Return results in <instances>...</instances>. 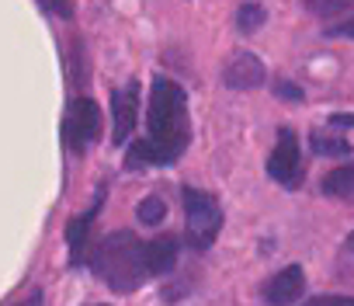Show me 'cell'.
<instances>
[{"instance_id": "1", "label": "cell", "mask_w": 354, "mask_h": 306, "mask_svg": "<svg viewBox=\"0 0 354 306\" xmlns=\"http://www.w3.org/2000/svg\"><path fill=\"white\" fill-rule=\"evenodd\" d=\"M146 129L149 136L132 146L125 157L129 168H146V164H174L185 153L192 139L188 125V94L181 84L170 77H156L149 91V108H146Z\"/></svg>"}, {"instance_id": "2", "label": "cell", "mask_w": 354, "mask_h": 306, "mask_svg": "<svg viewBox=\"0 0 354 306\" xmlns=\"http://www.w3.org/2000/svg\"><path fill=\"white\" fill-rule=\"evenodd\" d=\"M91 268L115 292H132L149 278L146 240H139L132 230H115L91 251Z\"/></svg>"}, {"instance_id": "3", "label": "cell", "mask_w": 354, "mask_h": 306, "mask_svg": "<svg viewBox=\"0 0 354 306\" xmlns=\"http://www.w3.org/2000/svg\"><path fill=\"white\" fill-rule=\"evenodd\" d=\"M185 199V237L195 251H209L223 230V209L216 202V195L202 192V188H181Z\"/></svg>"}, {"instance_id": "4", "label": "cell", "mask_w": 354, "mask_h": 306, "mask_svg": "<svg viewBox=\"0 0 354 306\" xmlns=\"http://www.w3.org/2000/svg\"><path fill=\"white\" fill-rule=\"evenodd\" d=\"M101 132V108L97 101L91 98H73L70 108H66V118H63V139L73 153L87 150Z\"/></svg>"}, {"instance_id": "5", "label": "cell", "mask_w": 354, "mask_h": 306, "mask_svg": "<svg viewBox=\"0 0 354 306\" xmlns=\"http://www.w3.org/2000/svg\"><path fill=\"white\" fill-rule=\"evenodd\" d=\"M268 174L285 188L299 185V178H302V150H299V136L292 129L278 132V143H274L271 157H268Z\"/></svg>"}, {"instance_id": "6", "label": "cell", "mask_w": 354, "mask_h": 306, "mask_svg": "<svg viewBox=\"0 0 354 306\" xmlns=\"http://www.w3.org/2000/svg\"><path fill=\"white\" fill-rule=\"evenodd\" d=\"M111 118H115L111 139H115V146H125V139L132 136L136 118H139V84L136 80H129L125 87H118L111 94Z\"/></svg>"}, {"instance_id": "7", "label": "cell", "mask_w": 354, "mask_h": 306, "mask_svg": "<svg viewBox=\"0 0 354 306\" xmlns=\"http://www.w3.org/2000/svg\"><path fill=\"white\" fill-rule=\"evenodd\" d=\"M302 285H306V271L299 264H288L261 285V299L268 306H292V303H299Z\"/></svg>"}, {"instance_id": "8", "label": "cell", "mask_w": 354, "mask_h": 306, "mask_svg": "<svg viewBox=\"0 0 354 306\" xmlns=\"http://www.w3.org/2000/svg\"><path fill=\"white\" fill-rule=\"evenodd\" d=\"M223 80L233 87V91H250V87H261L264 84V63L250 53H236L226 70H223Z\"/></svg>"}, {"instance_id": "9", "label": "cell", "mask_w": 354, "mask_h": 306, "mask_svg": "<svg viewBox=\"0 0 354 306\" xmlns=\"http://www.w3.org/2000/svg\"><path fill=\"white\" fill-rule=\"evenodd\" d=\"M177 251H181V244H177V237H170V233H160V237L146 240V264H149V275H167V271H174Z\"/></svg>"}, {"instance_id": "10", "label": "cell", "mask_w": 354, "mask_h": 306, "mask_svg": "<svg viewBox=\"0 0 354 306\" xmlns=\"http://www.w3.org/2000/svg\"><path fill=\"white\" fill-rule=\"evenodd\" d=\"M97 206H101V202H94V206H91V213H84V216L70 219L66 240H70L73 264H80V261H91V258H87V237H91V223H94V216H97Z\"/></svg>"}, {"instance_id": "11", "label": "cell", "mask_w": 354, "mask_h": 306, "mask_svg": "<svg viewBox=\"0 0 354 306\" xmlns=\"http://www.w3.org/2000/svg\"><path fill=\"white\" fill-rule=\"evenodd\" d=\"M323 195H330V199H351L354 195V164L330 171L323 178Z\"/></svg>"}, {"instance_id": "12", "label": "cell", "mask_w": 354, "mask_h": 306, "mask_svg": "<svg viewBox=\"0 0 354 306\" xmlns=\"http://www.w3.org/2000/svg\"><path fill=\"white\" fill-rule=\"evenodd\" d=\"M139 223L142 226H160L163 223V216H167V202L160 199V195H149V199H142L139 202Z\"/></svg>"}, {"instance_id": "13", "label": "cell", "mask_w": 354, "mask_h": 306, "mask_svg": "<svg viewBox=\"0 0 354 306\" xmlns=\"http://www.w3.org/2000/svg\"><path fill=\"white\" fill-rule=\"evenodd\" d=\"M309 143L316 146V153H351V146H347V139H337V136H326L323 129H316V132L309 136Z\"/></svg>"}, {"instance_id": "14", "label": "cell", "mask_w": 354, "mask_h": 306, "mask_svg": "<svg viewBox=\"0 0 354 306\" xmlns=\"http://www.w3.org/2000/svg\"><path fill=\"white\" fill-rule=\"evenodd\" d=\"M261 21H264V8H261V4H243V8L236 11V25H240L243 32L261 28Z\"/></svg>"}, {"instance_id": "15", "label": "cell", "mask_w": 354, "mask_h": 306, "mask_svg": "<svg viewBox=\"0 0 354 306\" xmlns=\"http://www.w3.org/2000/svg\"><path fill=\"white\" fill-rule=\"evenodd\" d=\"M302 306H354V296H313V299H306Z\"/></svg>"}, {"instance_id": "16", "label": "cell", "mask_w": 354, "mask_h": 306, "mask_svg": "<svg viewBox=\"0 0 354 306\" xmlns=\"http://www.w3.org/2000/svg\"><path fill=\"white\" fill-rule=\"evenodd\" d=\"M333 32H337V35H347V39H354V15H351L347 21H340Z\"/></svg>"}, {"instance_id": "17", "label": "cell", "mask_w": 354, "mask_h": 306, "mask_svg": "<svg viewBox=\"0 0 354 306\" xmlns=\"http://www.w3.org/2000/svg\"><path fill=\"white\" fill-rule=\"evenodd\" d=\"M42 8H46V11H59L63 18H70V15H73V11H70V4H63V0H59V4H46V0H42Z\"/></svg>"}, {"instance_id": "18", "label": "cell", "mask_w": 354, "mask_h": 306, "mask_svg": "<svg viewBox=\"0 0 354 306\" xmlns=\"http://www.w3.org/2000/svg\"><path fill=\"white\" fill-rule=\"evenodd\" d=\"M330 125H340V129H347V125H354V115H330Z\"/></svg>"}, {"instance_id": "19", "label": "cell", "mask_w": 354, "mask_h": 306, "mask_svg": "<svg viewBox=\"0 0 354 306\" xmlns=\"http://www.w3.org/2000/svg\"><path fill=\"white\" fill-rule=\"evenodd\" d=\"M347 251L354 254V230H351V237H347Z\"/></svg>"}]
</instances>
